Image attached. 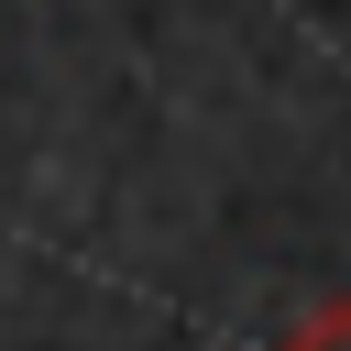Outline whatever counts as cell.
Wrapping results in <instances>:
<instances>
[{"label":"cell","mask_w":351,"mask_h":351,"mask_svg":"<svg viewBox=\"0 0 351 351\" xmlns=\"http://www.w3.org/2000/svg\"><path fill=\"white\" fill-rule=\"evenodd\" d=\"M274 351H351V296H329V307H307Z\"/></svg>","instance_id":"6da1fadb"}]
</instances>
